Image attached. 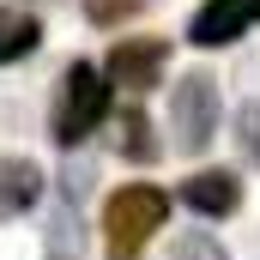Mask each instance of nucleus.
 Segmentation results:
<instances>
[{
    "instance_id": "1",
    "label": "nucleus",
    "mask_w": 260,
    "mask_h": 260,
    "mask_svg": "<svg viewBox=\"0 0 260 260\" xmlns=\"http://www.w3.org/2000/svg\"><path fill=\"white\" fill-rule=\"evenodd\" d=\"M170 218V194L151 188V182H127L103 200V242L109 260H139V248L151 242V230H164Z\"/></svg>"
},
{
    "instance_id": "2",
    "label": "nucleus",
    "mask_w": 260,
    "mask_h": 260,
    "mask_svg": "<svg viewBox=\"0 0 260 260\" xmlns=\"http://www.w3.org/2000/svg\"><path fill=\"white\" fill-rule=\"evenodd\" d=\"M103 115H109V79L91 61H73L67 79H61V97H55V139L61 145H79V139L97 133Z\"/></svg>"
},
{
    "instance_id": "3",
    "label": "nucleus",
    "mask_w": 260,
    "mask_h": 260,
    "mask_svg": "<svg viewBox=\"0 0 260 260\" xmlns=\"http://www.w3.org/2000/svg\"><path fill=\"white\" fill-rule=\"evenodd\" d=\"M85 170L67 164L55 176V194H49V260H79L85 254Z\"/></svg>"
},
{
    "instance_id": "4",
    "label": "nucleus",
    "mask_w": 260,
    "mask_h": 260,
    "mask_svg": "<svg viewBox=\"0 0 260 260\" xmlns=\"http://www.w3.org/2000/svg\"><path fill=\"white\" fill-rule=\"evenodd\" d=\"M218 115H224V103H218V79H212V73H188V79L170 91V127H176V139H182L188 151H200V145L218 133Z\"/></svg>"
},
{
    "instance_id": "5",
    "label": "nucleus",
    "mask_w": 260,
    "mask_h": 260,
    "mask_svg": "<svg viewBox=\"0 0 260 260\" xmlns=\"http://www.w3.org/2000/svg\"><path fill=\"white\" fill-rule=\"evenodd\" d=\"M164 61H170V43H164V37H127V43H115V49H109L103 79H109V85H121V91H145V85H157Z\"/></svg>"
},
{
    "instance_id": "6",
    "label": "nucleus",
    "mask_w": 260,
    "mask_h": 260,
    "mask_svg": "<svg viewBox=\"0 0 260 260\" xmlns=\"http://www.w3.org/2000/svg\"><path fill=\"white\" fill-rule=\"evenodd\" d=\"M182 206L200 212V218H230L236 206H242V182L230 176V170H200L182 182Z\"/></svg>"
},
{
    "instance_id": "7",
    "label": "nucleus",
    "mask_w": 260,
    "mask_h": 260,
    "mask_svg": "<svg viewBox=\"0 0 260 260\" xmlns=\"http://www.w3.org/2000/svg\"><path fill=\"white\" fill-rule=\"evenodd\" d=\"M43 170L30 164V157H0V224L6 218H24L37 200H43Z\"/></svg>"
},
{
    "instance_id": "8",
    "label": "nucleus",
    "mask_w": 260,
    "mask_h": 260,
    "mask_svg": "<svg viewBox=\"0 0 260 260\" xmlns=\"http://www.w3.org/2000/svg\"><path fill=\"white\" fill-rule=\"evenodd\" d=\"M37 37H43V24H37L30 12H0V67L24 61V55L37 49Z\"/></svg>"
},
{
    "instance_id": "9",
    "label": "nucleus",
    "mask_w": 260,
    "mask_h": 260,
    "mask_svg": "<svg viewBox=\"0 0 260 260\" xmlns=\"http://www.w3.org/2000/svg\"><path fill=\"white\" fill-rule=\"evenodd\" d=\"M115 145H121V157H133V164H139V157H145V164L157 157V139L145 127V115H121V139H115Z\"/></svg>"
},
{
    "instance_id": "10",
    "label": "nucleus",
    "mask_w": 260,
    "mask_h": 260,
    "mask_svg": "<svg viewBox=\"0 0 260 260\" xmlns=\"http://www.w3.org/2000/svg\"><path fill=\"white\" fill-rule=\"evenodd\" d=\"M236 145H242V157H254V164H260V97L236 109Z\"/></svg>"
},
{
    "instance_id": "11",
    "label": "nucleus",
    "mask_w": 260,
    "mask_h": 260,
    "mask_svg": "<svg viewBox=\"0 0 260 260\" xmlns=\"http://www.w3.org/2000/svg\"><path fill=\"white\" fill-rule=\"evenodd\" d=\"M139 12V0H85V18L91 24H115V18H127Z\"/></svg>"
},
{
    "instance_id": "12",
    "label": "nucleus",
    "mask_w": 260,
    "mask_h": 260,
    "mask_svg": "<svg viewBox=\"0 0 260 260\" xmlns=\"http://www.w3.org/2000/svg\"><path fill=\"white\" fill-rule=\"evenodd\" d=\"M176 260H224V248H218V242H212V236H182V242H176Z\"/></svg>"
}]
</instances>
